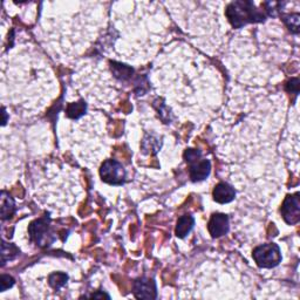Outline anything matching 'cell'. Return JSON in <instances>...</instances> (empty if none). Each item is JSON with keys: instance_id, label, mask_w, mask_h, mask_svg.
Segmentation results:
<instances>
[{"instance_id": "cell-1", "label": "cell", "mask_w": 300, "mask_h": 300, "mask_svg": "<svg viewBox=\"0 0 300 300\" xmlns=\"http://www.w3.org/2000/svg\"><path fill=\"white\" fill-rule=\"evenodd\" d=\"M228 20L235 29H240L250 22H263L266 14L257 10L252 2H234L227 7L225 11Z\"/></svg>"}, {"instance_id": "cell-2", "label": "cell", "mask_w": 300, "mask_h": 300, "mask_svg": "<svg viewBox=\"0 0 300 300\" xmlns=\"http://www.w3.org/2000/svg\"><path fill=\"white\" fill-rule=\"evenodd\" d=\"M184 160L189 164V175L193 182L205 180L210 173V162L202 159V153L198 149L185 150Z\"/></svg>"}, {"instance_id": "cell-3", "label": "cell", "mask_w": 300, "mask_h": 300, "mask_svg": "<svg viewBox=\"0 0 300 300\" xmlns=\"http://www.w3.org/2000/svg\"><path fill=\"white\" fill-rule=\"evenodd\" d=\"M254 259L259 267L271 268L282 262V254L277 244L268 243L257 246L254 250Z\"/></svg>"}, {"instance_id": "cell-4", "label": "cell", "mask_w": 300, "mask_h": 300, "mask_svg": "<svg viewBox=\"0 0 300 300\" xmlns=\"http://www.w3.org/2000/svg\"><path fill=\"white\" fill-rule=\"evenodd\" d=\"M29 232L31 239L39 246H47L54 240L52 232L49 231V218L47 216L31 223Z\"/></svg>"}, {"instance_id": "cell-5", "label": "cell", "mask_w": 300, "mask_h": 300, "mask_svg": "<svg viewBox=\"0 0 300 300\" xmlns=\"http://www.w3.org/2000/svg\"><path fill=\"white\" fill-rule=\"evenodd\" d=\"M100 175L102 181L113 185H120L124 182L126 171L120 162L116 160H107L101 165Z\"/></svg>"}, {"instance_id": "cell-6", "label": "cell", "mask_w": 300, "mask_h": 300, "mask_svg": "<svg viewBox=\"0 0 300 300\" xmlns=\"http://www.w3.org/2000/svg\"><path fill=\"white\" fill-rule=\"evenodd\" d=\"M282 216L284 220L287 224L294 225L299 222L300 219V202H299V193L286 196L285 201L282 205Z\"/></svg>"}, {"instance_id": "cell-7", "label": "cell", "mask_w": 300, "mask_h": 300, "mask_svg": "<svg viewBox=\"0 0 300 300\" xmlns=\"http://www.w3.org/2000/svg\"><path fill=\"white\" fill-rule=\"evenodd\" d=\"M133 292L139 299H155L157 297V291L155 282L153 279L140 278L135 280L133 286Z\"/></svg>"}, {"instance_id": "cell-8", "label": "cell", "mask_w": 300, "mask_h": 300, "mask_svg": "<svg viewBox=\"0 0 300 300\" xmlns=\"http://www.w3.org/2000/svg\"><path fill=\"white\" fill-rule=\"evenodd\" d=\"M208 230L214 238L225 235L229 231V217L224 214H214L209 220Z\"/></svg>"}, {"instance_id": "cell-9", "label": "cell", "mask_w": 300, "mask_h": 300, "mask_svg": "<svg viewBox=\"0 0 300 300\" xmlns=\"http://www.w3.org/2000/svg\"><path fill=\"white\" fill-rule=\"evenodd\" d=\"M212 196H214V199L217 203L225 204V203H230L235 199L236 191L231 185L222 182L216 185L214 189V192H212Z\"/></svg>"}, {"instance_id": "cell-10", "label": "cell", "mask_w": 300, "mask_h": 300, "mask_svg": "<svg viewBox=\"0 0 300 300\" xmlns=\"http://www.w3.org/2000/svg\"><path fill=\"white\" fill-rule=\"evenodd\" d=\"M193 224H195V219H193L192 216L190 215L181 216L179 220H177V227L175 230L176 236L180 237V238H184V237L191 231V229L193 228Z\"/></svg>"}, {"instance_id": "cell-11", "label": "cell", "mask_w": 300, "mask_h": 300, "mask_svg": "<svg viewBox=\"0 0 300 300\" xmlns=\"http://www.w3.org/2000/svg\"><path fill=\"white\" fill-rule=\"evenodd\" d=\"M15 211V207H14V202L12 199V197L10 195L4 191L2 193V218L3 220H6L12 217V215L14 214Z\"/></svg>"}, {"instance_id": "cell-12", "label": "cell", "mask_w": 300, "mask_h": 300, "mask_svg": "<svg viewBox=\"0 0 300 300\" xmlns=\"http://www.w3.org/2000/svg\"><path fill=\"white\" fill-rule=\"evenodd\" d=\"M110 65H112L113 74L115 75V78H117L118 80L126 81V80H128V79L132 78L134 70H133V68H130V67L122 65V64H118V62H113V61L110 62Z\"/></svg>"}, {"instance_id": "cell-13", "label": "cell", "mask_w": 300, "mask_h": 300, "mask_svg": "<svg viewBox=\"0 0 300 300\" xmlns=\"http://www.w3.org/2000/svg\"><path fill=\"white\" fill-rule=\"evenodd\" d=\"M87 106L84 101H79L77 104H69L67 107V116L70 118H79L86 113Z\"/></svg>"}, {"instance_id": "cell-14", "label": "cell", "mask_w": 300, "mask_h": 300, "mask_svg": "<svg viewBox=\"0 0 300 300\" xmlns=\"http://www.w3.org/2000/svg\"><path fill=\"white\" fill-rule=\"evenodd\" d=\"M67 280H68V276L61 273V272H55V273H52L48 277L49 285L55 290L61 289V287L67 283Z\"/></svg>"}, {"instance_id": "cell-15", "label": "cell", "mask_w": 300, "mask_h": 300, "mask_svg": "<svg viewBox=\"0 0 300 300\" xmlns=\"http://www.w3.org/2000/svg\"><path fill=\"white\" fill-rule=\"evenodd\" d=\"M284 22L289 26V29L292 31L293 33H298L299 32V14H287V15H282Z\"/></svg>"}, {"instance_id": "cell-16", "label": "cell", "mask_w": 300, "mask_h": 300, "mask_svg": "<svg viewBox=\"0 0 300 300\" xmlns=\"http://www.w3.org/2000/svg\"><path fill=\"white\" fill-rule=\"evenodd\" d=\"M143 149L145 153H156L157 150L160 149L161 147V143L159 139H156V137L154 136H147L145 139L143 140Z\"/></svg>"}, {"instance_id": "cell-17", "label": "cell", "mask_w": 300, "mask_h": 300, "mask_svg": "<svg viewBox=\"0 0 300 300\" xmlns=\"http://www.w3.org/2000/svg\"><path fill=\"white\" fill-rule=\"evenodd\" d=\"M18 255V248L14 245H7L6 243H3L2 248V256H3V264H5L6 260L13 259Z\"/></svg>"}, {"instance_id": "cell-18", "label": "cell", "mask_w": 300, "mask_h": 300, "mask_svg": "<svg viewBox=\"0 0 300 300\" xmlns=\"http://www.w3.org/2000/svg\"><path fill=\"white\" fill-rule=\"evenodd\" d=\"M14 284V279L10 277V276L7 274H3L2 278H0V285H2V287H0V291L4 292L7 289H10L11 286H13Z\"/></svg>"}, {"instance_id": "cell-19", "label": "cell", "mask_w": 300, "mask_h": 300, "mask_svg": "<svg viewBox=\"0 0 300 300\" xmlns=\"http://www.w3.org/2000/svg\"><path fill=\"white\" fill-rule=\"evenodd\" d=\"M90 297L92 298H108L109 299V295L108 294H106V293H94V294H92L90 295Z\"/></svg>"}]
</instances>
